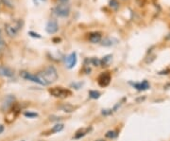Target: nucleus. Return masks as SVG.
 I'll return each mask as SVG.
<instances>
[{"mask_svg":"<svg viewBox=\"0 0 170 141\" xmlns=\"http://www.w3.org/2000/svg\"><path fill=\"white\" fill-rule=\"evenodd\" d=\"M36 75H37V77L41 81L42 85L44 86L49 85L53 83H55L59 77L57 69L52 66L45 67L44 70H42V71H40Z\"/></svg>","mask_w":170,"mask_h":141,"instance_id":"obj_1","label":"nucleus"},{"mask_svg":"<svg viewBox=\"0 0 170 141\" xmlns=\"http://www.w3.org/2000/svg\"><path fill=\"white\" fill-rule=\"evenodd\" d=\"M23 21L22 20H14L13 22L9 23L5 26V31L10 37H14L19 32L20 29H22L23 27Z\"/></svg>","mask_w":170,"mask_h":141,"instance_id":"obj_2","label":"nucleus"},{"mask_svg":"<svg viewBox=\"0 0 170 141\" xmlns=\"http://www.w3.org/2000/svg\"><path fill=\"white\" fill-rule=\"evenodd\" d=\"M49 93L50 95L55 97V98H67L69 96H71L72 92L69 89H66V88L63 87H52L49 89Z\"/></svg>","mask_w":170,"mask_h":141,"instance_id":"obj_3","label":"nucleus"},{"mask_svg":"<svg viewBox=\"0 0 170 141\" xmlns=\"http://www.w3.org/2000/svg\"><path fill=\"white\" fill-rule=\"evenodd\" d=\"M55 14L60 17H67L70 14V6L68 3H60L54 9Z\"/></svg>","mask_w":170,"mask_h":141,"instance_id":"obj_4","label":"nucleus"},{"mask_svg":"<svg viewBox=\"0 0 170 141\" xmlns=\"http://www.w3.org/2000/svg\"><path fill=\"white\" fill-rule=\"evenodd\" d=\"M112 80V76L109 72H103L99 75V77L98 79V83L101 87H106L110 84Z\"/></svg>","mask_w":170,"mask_h":141,"instance_id":"obj_5","label":"nucleus"},{"mask_svg":"<svg viewBox=\"0 0 170 141\" xmlns=\"http://www.w3.org/2000/svg\"><path fill=\"white\" fill-rule=\"evenodd\" d=\"M20 76L24 79V80H27V81H33L35 84H38L40 85H42L41 84V81L39 80V78L37 77V75H34V74H31L28 71H22L20 73Z\"/></svg>","mask_w":170,"mask_h":141,"instance_id":"obj_6","label":"nucleus"},{"mask_svg":"<svg viewBox=\"0 0 170 141\" xmlns=\"http://www.w3.org/2000/svg\"><path fill=\"white\" fill-rule=\"evenodd\" d=\"M45 31L48 34H55L59 31V25L56 20H49L45 26Z\"/></svg>","mask_w":170,"mask_h":141,"instance_id":"obj_7","label":"nucleus"},{"mask_svg":"<svg viewBox=\"0 0 170 141\" xmlns=\"http://www.w3.org/2000/svg\"><path fill=\"white\" fill-rule=\"evenodd\" d=\"M77 53L76 52H72V53L67 56V58H66V60H65V63H66V66H67L68 68H73L75 66H76V63H77Z\"/></svg>","mask_w":170,"mask_h":141,"instance_id":"obj_8","label":"nucleus"},{"mask_svg":"<svg viewBox=\"0 0 170 141\" xmlns=\"http://www.w3.org/2000/svg\"><path fill=\"white\" fill-rule=\"evenodd\" d=\"M14 75L13 70L8 67V66H0V76L1 77H7L10 78Z\"/></svg>","mask_w":170,"mask_h":141,"instance_id":"obj_9","label":"nucleus"},{"mask_svg":"<svg viewBox=\"0 0 170 141\" xmlns=\"http://www.w3.org/2000/svg\"><path fill=\"white\" fill-rule=\"evenodd\" d=\"M131 85L135 88V89L139 91H144V90H148L149 88V84L148 81H143L142 83H135V84H131Z\"/></svg>","mask_w":170,"mask_h":141,"instance_id":"obj_10","label":"nucleus"},{"mask_svg":"<svg viewBox=\"0 0 170 141\" xmlns=\"http://www.w3.org/2000/svg\"><path fill=\"white\" fill-rule=\"evenodd\" d=\"M101 40H102V36H101V33L99 32H92L89 35V41L93 44H98L101 42Z\"/></svg>","mask_w":170,"mask_h":141,"instance_id":"obj_11","label":"nucleus"},{"mask_svg":"<svg viewBox=\"0 0 170 141\" xmlns=\"http://www.w3.org/2000/svg\"><path fill=\"white\" fill-rule=\"evenodd\" d=\"M60 110H63L65 113H72L77 109L76 106H74V105H72L70 103H63V105H60Z\"/></svg>","mask_w":170,"mask_h":141,"instance_id":"obj_12","label":"nucleus"},{"mask_svg":"<svg viewBox=\"0 0 170 141\" xmlns=\"http://www.w3.org/2000/svg\"><path fill=\"white\" fill-rule=\"evenodd\" d=\"M118 43V41L114 38H111V37H108V38H105L104 40H102V43L101 45L104 46H114Z\"/></svg>","mask_w":170,"mask_h":141,"instance_id":"obj_13","label":"nucleus"},{"mask_svg":"<svg viewBox=\"0 0 170 141\" xmlns=\"http://www.w3.org/2000/svg\"><path fill=\"white\" fill-rule=\"evenodd\" d=\"M91 130H92V128H82V129H81L80 131H78V132L76 133L75 138H76V139H78V138L83 137L84 136H86L87 134H89Z\"/></svg>","mask_w":170,"mask_h":141,"instance_id":"obj_14","label":"nucleus"},{"mask_svg":"<svg viewBox=\"0 0 170 141\" xmlns=\"http://www.w3.org/2000/svg\"><path fill=\"white\" fill-rule=\"evenodd\" d=\"M89 96H90V98H91L98 99V98H100L101 94H100V92L96 91V90H91V91L89 92Z\"/></svg>","mask_w":170,"mask_h":141,"instance_id":"obj_15","label":"nucleus"},{"mask_svg":"<svg viewBox=\"0 0 170 141\" xmlns=\"http://www.w3.org/2000/svg\"><path fill=\"white\" fill-rule=\"evenodd\" d=\"M63 127H64V125L63 124V123H58V124H56L55 126H53L51 132L52 133H59L63 130Z\"/></svg>","mask_w":170,"mask_h":141,"instance_id":"obj_16","label":"nucleus"},{"mask_svg":"<svg viewBox=\"0 0 170 141\" xmlns=\"http://www.w3.org/2000/svg\"><path fill=\"white\" fill-rule=\"evenodd\" d=\"M13 98H11V97H8L7 98H6V101L4 102V106L3 108L7 110L10 106H11V104H13Z\"/></svg>","mask_w":170,"mask_h":141,"instance_id":"obj_17","label":"nucleus"},{"mask_svg":"<svg viewBox=\"0 0 170 141\" xmlns=\"http://www.w3.org/2000/svg\"><path fill=\"white\" fill-rule=\"evenodd\" d=\"M105 137L107 138H114V137H117V132L116 131H109L107 132V134H105Z\"/></svg>","mask_w":170,"mask_h":141,"instance_id":"obj_18","label":"nucleus"},{"mask_svg":"<svg viewBox=\"0 0 170 141\" xmlns=\"http://www.w3.org/2000/svg\"><path fill=\"white\" fill-rule=\"evenodd\" d=\"M110 7L114 9V10H117L119 5H118V2L116 1V0H111L110 1Z\"/></svg>","mask_w":170,"mask_h":141,"instance_id":"obj_19","label":"nucleus"},{"mask_svg":"<svg viewBox=\"0 0 170 141\" xmlns=\"http://www.w3.org/2000/svg\"><path fill=\"white\" fill-rule=\"evenodd\" d=\"M111 60H112V55H108V56H105L104 58H103L101 60V62H102V63L107 64V63H109V62H110Z\"/></svg>","mask_w":170,"mask_h":141,"instance_id":"obj_20","label":"nucleus"},{"mask_svg":"<svg viewBox=\"0 0 170 141\" xmlns=\"http://www.w3.org/2000/svg\"><path fill=\"white\" fill-rule=\"evenodd\" d=\"M24 115H25L26 116H28V117H29V119H33V117H36L38 116L36 113H31V112H26Z\"/></svg>","mask_w":170,"mask_h":141,"instance_id":"obj_21","label":"nucleus"},{"mask_svg":"<svg viewBox=\"0 0 170 141\" xmlns=\"http://www.w3.org/2000/svg\"><path fill=\"white\" fill-rule=\"evenodd\" d=\"M4 46H5V41H4V39H3L2 32H1V31H0V48H4Z\"/></svg>","mask_w":170,"mask_h":141,"instance_id":"obj_22","label":"nucleus"},{"mask_svg":"<svg viewBox=\"0 0 170 141\" xmlns=\"http://www.w3.org/2000/svg\"><path fill=\"white\" fill-rule=\"evenodd\" d=\"M28 34H29L31 37H34V38H41V37H42L40 34H38V33H35L34 31H29V32H28Z\"/></svg>","mask_w":170,"mask_h":141,"instance_id":"obj_23","label":"nucleus"},{"mask_svg":"<svg viewBox=\"0 0 170 141\" xmlns=\"http://www.w3.org/2000/svg\"><path fill=\"white\" fill-rule=\"evenodd\" d=\"M2 1L7 5V6H9V7H10V8H13V3L10 2V0H2Z\"/></svg>","mask_w":170,"mask_h":141,"instance_id":"obj_24","label":"nucleus"},{"mask_svg":"<svg viewBox=\"0 0 170 141\" xmlns=\"http://www.w3.org/2000/svg\"><path fill=\"white\" fill-rule=\"evenodd\" d=\"M3 131H4V126L3 125H0V134L3 133Z\"/></svg>","mask_w":170,"mask_h":141,"instance_id":"obj_25","label":"nucleus"},{"mask_svg":"<svg viewBox=\"0 0 170 141\" xmlns=\"http://www.w3.org/2000/svg\"><path fill=\"white\" fill-rule=\"evenodd\" d=\"M60 3H68V0H60Z\"/></svg>","mask_w":170,"mask_h":141,"instance_id":"obj_26","label":"nucleus"},{"mask_svg":"<svg viewBox=\"0 0 170 141\" xmlns=\"http://www.w3.org/2000/svg\"><path fill=\"white\" fill-rule=\"evenodd\" d=\"M95 141H105L104 139H98V140H95Z\"/></svg>","mask_w":170,"mask_h":141,"instance_id":"obj_27","label":"nucleus"}]
</instances>
